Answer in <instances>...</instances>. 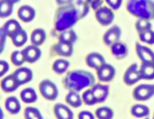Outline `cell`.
<instances>
[{
	"instance_id": "23",
	"label": "cell",
	"mask_w": 154,
	"mask_h": 119,
	"mask_svg": "<svg viewBox=\"0 0 154 119\" xmlns=\"http://www.w3.org/2000/svg\"><path fill=\"white\" fill-rule=\"evenodd\" d=\"M131 113L135 117H145L150 114V109L144 105L135 104L132 106L131 109Z\"/></svg>"
},
{
	"instance_id": "43",
	"label": "cell",
	"mask_w": 154,
	"mask_h": 119,
	"mask_svg": "<svg viewBox=\"0 0 154 119\" xmlns=\"http://www.w3.org/2000/svg\"><path fill=\"white\" fill-rule=\"evenodd\" d=\"M5 1H8V2H10V3L13 4H14L16 3V2H18L20 0H5Z\"/></svg>"
},
{
	"instance_id": "16",
	"label": "cell",
	"mask_w": 154,
	"mask_h": 119,
	"mask_svg": "<svg viewBox=\"0 0 154 119\" xmlns=\"http://www.w3.org/2000/svg\"><path fill=\"white\" fill-rule=\"evenodd\" d=\"M18 17L24 22H29L31 21L35 17V10L29 5L21 6L17 12Z\"/></svg>"
},
{
	"instance_id": "20",
	"label": "cell",
	"mask_w": 154,
	"mask_h": 119,
	"mask_svg": "<svg viewBox=\"0 0 154 119\" xmlns=\"http://www.w3.org/2000/svg\"><path fill=\"white\" fill-rule=\"evenodd\" d=\"M55 50L57 54L60 56L66 57L70 56H72L73 50V43L67 42L60 41L57 45Z\"/></svg>"
},
{
	"instance_id": "24",
	"label": "cell",
	"mask_w": 154,
	"mask_h": 119,
	"mask_svg": "<svg viewBox=\"0 0 154 119\" xmlns=\"http://www.w3.org/2000/svg\"><path fill=\"white\" fill-rule=\"evenodd\" d=\"M20 98L24 103H31L37 101V95L33 88H27L21 91Z\"/></svg>"
},
{
	"instance_id": "34",
	"label": "cell",
	"mask_w": 154,
	"mask_h": 119,
	"mask_svg": "<svg viewBox=\"0 0 154 119\" xmlns=\"http://www.w3.org/2000/svg\"><path fill=\"white\" fill-rule=\"evenodd\" d=\"M140 40L147 44H154V31L150 29L146 31L138 33Z\"/></svg>"
},
{
	"instance_id": "12",
	"label": "cell",
	"mask_w": 154,
	"mask_h": 119,
	"mask_svg": "<svg viewBox=\"0 0 154 119\" xmlns=\"http://www.w3.org/2000/svg\"><path fill=\"white\" fill-rule=\"evenodd\" d=\"M13 75L19 85L26 83L32 79V70L26 67H21L17 69Z\"/></svg>"
},
{
	"instance_id": "21",
	"label": "cell",
	"mask_w": 154,
	"mask_h": 119,
	"mask_svg": "<svg viewBox=\"0 0 154 119\" xmlns=\"http://www.w3.org/2000/svg\"><path fill=\"white\" fill-rule=\"evenodd\" d=\"M5 106L6 109L11 114H17L19 112L21 106L18 99L14 97H9L7 98Z\"/></svg>"
},
{
	"instance_id": "5",
	"label": "cell",
	"mask_w": 154,
	"mask_h": 119,
	"mask_svg": "<svg viewBox=\"0 0 154 119\" xmlns=\"http://www.w3.org/2000/svg\"><path fill=\"white\" fill-rule=\"evenodd\" d=\"M154 95V84H141L136 86L132 92L134 98L137 101H146Z\"/></svg>"
},
{
	"instance_id": "27",
	"label": "cell",
	"mask_w": 154,
	"mask_h": 119,
	"mask_svg": "<svg viewBox=\"0 0 154 119\" xmlns=\"http://www.w3.org/2000/svg\"><path fill=\"white\" fill-rule=\"evenodd\" d=\"M66 100L68 104L73 108H78L82 105V100L77 92L70 91L66 97Z\"/></svg>"
},
{
	"instance_id": "4",
	"label": "cell",
	"mask_w": 154,
	"mask_h": 119,
	"mask_svg": "<svg viewBox=\"0 0 154 119\" xmlns=\"http://www.w3.org/2000/svg\"><path fill=\"white\" fill-rule=\"evenodd\" d=\"M39 90L42 95L48 100H54L58 95V90L56 85L50 80H42L39 84Z\"/></svg>"
},
{
	"instance_id": "45",
	"label": "cell",
	"mask_w": 154,
	"mask_h": 119,
	"mask_svg": "<svg viewBox=\"0 0 154 119\" xmlns=\"http://www.w3.org/2000/svg\"><path fill=\"white\" fill-rule=\"evenodd\" d=\"M153 118H154V113H153Z\"/></svg>"
},
{
	"instance_id": "32",
	"label": "cell",
	"mask_w": 154,
	"mask_h": 119,
	"mask_svg": "<svg viewBox=\"0 0 154 119\" xmlns=\"http://www.w3.org/2000/svg\"><path fill=\"white\" fill-rule=\"evenodd\" d=\"M135 27L138 33H140L141 32L152 29V24L150 21L146 19H138L135 22Z\"/></svg>"
},
{
	"instance_id": "42",
	"label": "cell",
	"mask_w": 154,
	"mask_h": 119,
	"mask_svg": "<svg viewBox=\"0 0 154 119\" xmlns=\"http://www.w3.org/2000/svg\"><path fill=\"white\" fill-rule=\"evenodd\" d=\"M73 0H56L57 2L59 5H64V4H68L72 2Z\"/></svg>"
},
{
	"instance_id": "14",
	"label": "cell",
	"mask_w": 154,
	"mask_h": 119,
	"mask_svg": "<svg viewBox=\"0 0 154 119\" xmlns=\"http://www.w3.org/2000/svg\"><path fill=\"white\" fill-rule=\"evenodd\" d=\"M87 65L93 69H97L99 67L105 63V59L103 56L99 53L93 52L88 54L85 59Z\"/></svg>"
},
{
	"instance_id": "10",
	"label": "cell",
	"mask_w": 154,
	"mask_h": 119,
	"mask_svg": "<svg viewBox=\"0 0 154 119\" xmlns=\"http://www.w3.org/2000/svg\"><path fill=\"white\" fill-rule=\"evenodd\" d=\"M135 51L142 62H154V52L150 48L137 42Z\"/></svg>"
},
{
	"instance_id": "33",
	"label": "cell",
	"mask_w": 154,
	"mask_h": 119,
	"mask_svg": "<svg viewBox=\"0 0 154 119\" xmlns=\"http://www.w3.org/2000/svg\"><path fill=\"white\" fill-rule=\"evenodd\" d=\"M24 116L28 119H40L43 118L40 111L33 107L26 108L24 111Z\"/></svg>"
},
{
	"instance_id": "8",
	"label": "cell",
	"mask_w": 154,
	"mask_h": 119,
	"mask_svg": "<svg viewBox=\"0 0 154 119\" xmlns=\"http://www.w3.org/2000/svg\"><path fill=\"white\" fill-rule=\"evenodd\" d=\"M96 71L99 80L103 82L111 81L116 75V69L114 67L106 63L99 67Z\"/></svg>"
},
{
	"instance_id": "1",
	"label": "cell",
	"mask_w": 154,
	"mask_h": 119,
	"mask_svg": "<svg viewBox=\"0 0 154 119\" xmlns=\"http://www.w3.org/2000/svg\"><path fill=\"white\" fill-rule=\"evenodd\" d=\"M94 83L93 75L88 71L75 70L69 72L64 77V86L70 89L78 92L88 86H93Z\"/></svg>"
},
{
	"instance_id": "38",
	"label": "cell",
	"mask_w": 154,
	"mask_h": 119,
	"mask_svg": "<svg viewBox=\"0 0 154 119\" xmlns=\"http://www.w3.org/2000/svg\"><path fill=\"white\" fill-rule=\"evenodd\" d=\"M108 5L112 10H118L122 5L123 0H105Z\"/></svg>"
},
{
	"instance_id": "44",
	"label": "cell",
	"mask_w": 154,
	"mask_h": 119,
	"mask_svg": "<svg viewBox=\"0 0 154 119\" xmlns=\"http://www.w3.org/2000/svg\"><path fill=\"white\" fill-rule=\"evenodd\" d=\"M3 117H4V113H3V111H2L1 108H0V119L2 118Z\"/></svg>"
},
{
	"instance_id": "15",
	"label": "cell",
	"mask_w": 154,
	"mask_h": 119,
	"mask_svg": "<svg viewBox=\"0 0 154 119\" xmlns=\"http://www.w3.org/2000/svg\"><path fill=\"white\" fill-rule=\"evenodd\" d=\"M110 47L112 54L118 60L125 58L128 54V47L123 42L118 41L111 45Z\"/></svg>"
},
{
	"instance_id": "37",
	"label": "cell",
	"mask_w": 154,
	"mask_h": 119,
	"mask_svg": "<svg viewBox=\"0 0 154 119\" xmlns=\"http://www.w3.org/2000/svg\"><path fill=\"white\" fill-rule=\"evenodd\" d=\"M7 35L6 34L3 28H0V54L3 51L5 45L6 39Z\"/></svg>"
},
{
	"instance_id": "9",
	"label": "cell",
	"mask_w": 154,
	"mask_h": 119,
	"mask_svg": "<svg viewBox=\"0 0 154 119\" xmlns=\"http://www.w3.org/2000/svg\"><path fill=\"white\" fill-rule=\"evenodd\" d=\"M122 31L117 25H114L109 28L104 34L103 40L105 45L111 46L113 43L119 41L121 37Z\"/></svg>"
},
{
	"instance_id": "31",
	"label": "cell",
	"mask_w": 154,
	"mask_h": 119,
	"mask_svg": "<svg viewBox=\"0 0 154 119\" xmlns=\"http://www.w3.org/2000/svg\"><path fill=\"white\" fill-rule=\"evenodd\" d=\"M77 35L72 30H66L60 35L59 40L70 42L73 44L77 40Z\"/></svg>"
},
{
	"instance_id": "13",
	"label": "cell",
	"mask_w": 154,
	"mask_h": 119,
	"mask_svg": "<svg viewBox=\"0 0 154 119\" xmlns=\"http://www.w3.org/2000/svg\"><path fill=\"white\" fill-rule=\"evenodd\" d=\"M97 103H102L105 101L109 94V86L106 85L96 84L93 85L91 89Z\"/></svg>"
},
{
	"instance_id": "39",
	"label": "cell",
	"mask_w": 154,
	"mask_h": 119,
	"mask_svg": "<svg viewBox=\"0 0 154 119\" xmlns=\"http://www.w3.org/2000/svg\"><path fill=\"white\" fill-rule=\"evenodd\" d=\"M9 70L8 63L2 60H0V77L5 75Z\"/></svg>"
},
{
	"instance_id": "3",
	"label": "cell",
	"mask_w": 154,
	"mask_h": 119,
	"mask_svg": "<svg viewBox=\"0 0 154 119\" xmlns=\"http://www.w3.org/2000/svg\"><path fill=\"white\" fill-rule=\"evenodd\" d=\"M80 18L82 17L78 9L71 7L62 8L56 17V29L59 31L67 30L75 25Z\"/></svg>"
},
{
	"instance_id": "6",
	"label": "cell",
	"mask_w": 154,
	"mask_h": 119,
	"mask_svg": "<svg viewBox=\"0 0 154 119\" xmlns=\"http://www.w3.org/2000/svg\"><path fill=\"white\" fill-rule=\"evenodd\" d=\"M95 16L97 22L102 26L110 25L114 19V14L112 10L105 6L99 7L96 10Z\"/></svg>"
},
{
	"instance_id": "35",
	"label": "cell",
	"mask_w": 154,
	"mask_h": 119,
	"mask_svg": "<svg viewBox=\"0 0 154 119\" xmlns=\"http://www.w3.org/2000/svg\"><path fill=\"white\" fill-rule=\"evenodd\" d=\"M82 100L85 105L88 106H92L97 103V101L91 89L84 91L82 94Z\"/></svg>"
},
{
	"instance_id": "26",
	"label": "cell",
	"mask_w": 154,
	"mask_h": 119,
	"mask_svg": "<svg viewBox=\"0 0 154 119\" xmlns=\"http://www.w3.org/2000/svg\"><path fill=\"white\" fill-rule=\"evenodd\" d=\"M13 44L17 47L23 46L27 41L28 36L26 32L22 28L17 31L11 37Z\"/></svg>"
},
{
	"instance_id": "18",
	"label": "cell",
	"mask_w": 154,
	"mask_h": 119,
	"mask_svg": "<svg viewBox=\"0 0 154 119\" xmlns=\"http://www.w3.org/2000/svg\"><path fill=\"white\" fill-rule=\"evenodd\" d=\"M54 114L58 118L61 119H72L73 118V112L65 105L57 103L55 105Z\"/></svg>"
},
{
	"instance_id": "28",
	"label": "cell",
	"mask_w": 154,
	"mask_h": 119,
	"mask_svg": "<svg viewBox=\"0 0 154 119\" xmlns=\"http://www.w3.org/2000/svg\"><path fill=\"white\" fill-rule=\"evenodd\" d=\"M69 66V62L65 59H57L54 62L52 65V69L55 72L58 74H62L65 71Z\"/></svg>"
},
{
	"instance_id": "25",
	"label": "cell",
	"mask_w": 154,
	"mask_h": 119,
	"mask_svg": "<svg viewBox=\"0 0 154 119\" xmlns=\"http://www.w3.org/2000/svg\"><path fill=\"white\" fill-rule=\"evenodd\" d=\"M46 32L42 28L35 29L31 34V40L33 45L38 46L42 45L46 39Z\"/></svg>"
},
{
	"instance_id": "7",
	"label": "cell",
	"mask_w": 154,
	"mask_h": 119,
	"mask_svg": "<svg viewBox=\"0 0 154 119\" xmlns=\"http://www.w3.org/2000/svg\"><path fill=\"white\" fill-rule=\"evenodd\" d=\"M138 66L137 63L131 64L126 70L123 76V81L128 86H132L141 80Z\"/></svg>"
},
{
	"instance_id": "2",
	"label": "cell",
	"mask_w": 154,
	"mask_h": 119,
	"mask_svg": "<svg viewBox=\"0 0 154 119\" xmlns=\"http://www.w3.org/2000/svg\"><path fill=\"white\" fill-rule=\"evenodd\" d=\"M126 9L138 19H154V1L152 0H128Z\"/></svg>"
},
{
	"instance_id": "41",
	"label": "cell",
	"mask_w": 154,
	"mask_h": 119,
	"mask_svg": "<svg viewBox=\"0 0 154 119\" xmlns=\"http://www.w3.org/2000/svg\"><path fill=\"white\" fill-rule=\"evenodd\" d=\"M88 3L91 5V7L94 9V10H97L99 7H100L101 3H102V0H87Z\"/></svg>"
},
{
	"instance_id": "11",
	"label": "cell",
	"mask_w": 154,
	"mask_h": 119,
	"mask_svg": "<svg viewBox=\"0 0 154 119\" xmlns=\"http://www.w3.org/2000/svg\"><path fill=\"white\" fill-rule=\"evenodd\" d=\"M25 61L28 63H34L41 56V50L35 45H28L22 51Z\"/></svg>"
},
{
	"instance_id": "17",
	"label": "cell",
	"mask_w": 154,
	"mask_h": 119,
	"mask_svg": "<svg viewBox=\"0 0 154 119\" xmlns=\"http://www.w3.org/2000/svg\"><path fill=\"white\" fill-rule=\"evenodd\" d=\"M1 86L4 92H11L17 89L20 85L13 74L5 77L2 80Z\"/></svg>"
},
{
	"instance_id": "30",
	"label": "cell",
	"mask_w": 154,
	"mask_h": 119,
	"mask_svg": "<svg viewBox=\"0 0 154 119\" xmlns=\"http://www.w3.org/2000/svg\"><path fill=\"white\" fill-rule=\"evenodd\" d=\"M95 114L98 118L100 119H110L114 117L113 111L107 106H102L97 108L95 112Z\"/></svg>"
},
{
	"instance_id": "36",
	"label": "cell",
	"mask_w": 154,
	"mask_h": 119,
	"mask_svg": "<svg viewBox=\"0 0 154 119\" xmlns=\"http://www.w3.org/2000/svg\"><path fill=\"white\" fill-rule=\"evenodd\" d=\"M11 60L13 65L19 66L22 65L25 62V59L22 51H14L11 55Z\"/></svg>"
},
{
	"instance_id": "40",
	"label": "cell",
	"mask_w": 154,
	"mask_h": 119,
	"mask_svg": "<svg viewBox=\"0 0 154 119\" xmlns=\"http://www.w3.org/2000/svg\"><path fill=\"white\" fill-rule=\"evenodd\" d=\"M78 118L80 119H93L94 117L91 112L87 111H83L79 113Z\"/></svg>"
},
{
	"instance_id": "22",
	"label": "cell",
	"mask_w": 154,
	"mask_h": 119,
	"mask_svg": "<svg viewBox=\"0 0 154 119\" xmlns=\"http://www.w3.org/2000/svg\"><path fill=\"white\" fill-rule=\"evenodd\" d=\"M2 28L6 34L10 37H11L17 31L22 28L19 22L15 19L8 20L5 22Z\"/></svg>"
},
{
	"instance_id": "29",
	"label": "cell",
	"mask_w": 154,
	"mask_h": 119,
	"mask_svg": "<svg viewBox=\"0 0 154 119\" xmlns=\"http://www.w3.org/2000/svg\"><path fill=\"white\" fill-rule=\"evenodd\" d=\"M13 9V4L5 0H0V18L8 17L12 13Z\"/></svg>"
},
{
	"instance_id": "19",
	"label": "cell",
	"mask_w": 154,
	"mask_h": 119,
	"mask_svg": "<svg viewBox=\"0 0 154 119\" xmlns=\"http://www.w3.org/2000/svg\"><path fill=\"white\" fill-rule=\"evenodd\" d=\"M139 71L141 79H154V62H142Z\"/></svg>"
}]
</instances>
